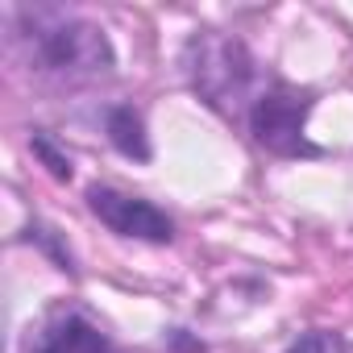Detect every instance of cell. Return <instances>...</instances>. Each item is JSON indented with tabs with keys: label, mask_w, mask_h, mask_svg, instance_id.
<instances>
[{
	"label": "cell",
	"mask_w": 353,
	"mask_h": 353,
	"mask_svg": "<svg viewBox=\"0 0 353 353\" xmlns=\"http://www.w3.org/2000/svg\"><path fill=\"white\" fill-rule=\"evenodd\" d=\"M88 204L92 212L121 237H141V241H170L174 237V225L166 221V212H158L150 200H137V196H121L112 188H92L88 192Z\"/></svg>",
	"instance_id": "7a4b0ae2"
},
{
	"label": "cell",
	"mask_w": 353,
	"mask_h": 353,
	"mask_svg": "<svg viewBox=\"0 0 353 353\" xmlns=\"http://www.w3.org/2000/svg\"><path fill=\"white\" fill-rule=\"evenodd\" d=\"M303 117H307V96L279 83L254 104V137L283 158L312 154V145L303 141Z\"/></svg>",
	"instance_id": "6da1fadb"
},
{
	"label": "cell",
	"mask_w": 353,
	"mask_h": 353,
	"mask_svg": "<svg viewBox=\"0 0 353 353\" xmlns=\"http://www.w3.org/2000/svg\"><path fill=\"white\" fill-rule=\"evenodd\" d=\"M112 141L125 150V154H137V158H145V141H141V121L125 108V112H117L112 117Z\"/></svg>",
	"instance_id": "277c9868"
},
{
	"label": "cell",
	"mask_w": 353,
	"mask_h": 353,
	"mask_svg": "<svg viewBox=\"0 0 353 353\" xmlns=\"http://www.w3.org/2000/svg\"><path fill=\"white\" fill-rule=\"evenodd\" d=\"M287 353H345V345H341V336H336V332L312 328V332H303Z\"/></svg>",
	"instance_id": "5b68a950"
},
{
	"label": "cell",
	"mask_w": 353,
	"mask_h": 353,
	"mask_svg": "<svg viewBox=\"0 0 353 353\" xmlns=\"http://www.w3.org/2000/svg\"><path fill=\"white\" fill-rule=\"evenodd\" d=\"M38 353H117L112 341L83 316H63L46 328Z\"/></svg>",
	"instance_id": "3957f363"
}]
</instances>
